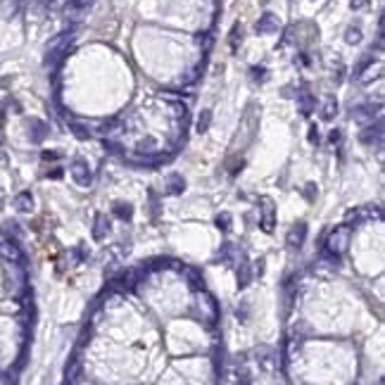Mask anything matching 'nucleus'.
Returning <instances> with one entry per match:
<instances>
[{
	"label": "nucleus",
	"instance_id": "423d86ee",
	"mask_svg": "<svg viewBox=\"0 0 385 385\" xmlns=\"http://www.w3.org/2000/svg\"><path fill=\"white\" fill-rule=\"evenodd\" d=\"M0 257L5 262L19 264V262H22V250H19V245H17L12 238H0Z\"/></svg>",
	"mask_w": 385,
	"mask_h": 385
},
{
	"label": "nucleus",
	"instance_id": "c85d7f7f",
	"mask_svg": "<svg viewBox=\"0 0 385 385\" xmlns=\"http://www.w3.org/2000/svg\"><path fill=\"white\" fill-rule=\"evenodd\" d=\"M155 145H157V143L152 141V138H148V141H143L141 143V152H145V155H152V152H155Z\"/></svg>",
	"mask_w": 385,
	"mask_h": 385
},
{
	"label": "nucleus",
	"instance_id": "f3484780",
	"mask_svg": "<svg viewBox=\"0 0 385 385\" xmlns=\"http://www.w3.org/2000/svg\"><path fill=\"white\" fill-rule=\"evenodd\" d=\"M15 207L19 209V212H24V214H29L33 209V197H31V193H19V195L15 197Z\"/></svg>",
	"mask_w": 385,
	"mask_h": 385
},
{
	"label": "nucleus",
	"instance_id": "dca6fc26",
	"mask_svg": "<svg viewBox=\"0 0 385 385\" xmlns=\"http://www.w3.org/2000/svg\"><path fill=\"white\" fill-rule=\"evenodd\" d=\"M297 107H300V112H302V114H312V110L316 107V100L307 93V91H302V93L297 95Z\"/></svg>",
	"mask_w": 385,
	"mask_h": 385
},
{
	"label": "nucleus",
	"instance_id": "c9c22d12",
	"mask_svg": "<svg viewBox=\"0 0 385 385\" xmlns=\"http://www.w3.org/2000/svg\"><path fill=\"white\" fill-rule=\"evenodd\" d=\"M305 193H307V197H312V195H314V186H312V183H309V186H307V190H305Z\"/></svg>",
	"mask_w": 385,
	"mask_h": 385
},
{
	"label": "nucleus",
	"instance_id": "f8f14e48",
	"mask_svg": "<svg viewBox=\"0 0 385 385\" xmlns=\"http://www.w3.org/2000/svg\"><path fill=\"white\" fill-rule=\"evenodd\" d=\"M264 212H262V231H267V233H271L276 226V214H274V204H271V200L269 197H264Z\"/></svg>",
	"mask_w": 385,
	"mask_h": 385
},
{
	"label": "nucleus",
	"instance_id": "f704fd0d",
	"mask_svg": "<svg viewBox=\"0 0 385 385\" xmlns=\"http://www.w3.org/2000/svg\"><path fill=\"white\" fill-rule=\"evenodd\" d=\"M257 274H264V260H260V262H257Z\"/></svg>",
	"mask_w": 385,
	"mask_h": 385
},
{
	"label": "nucleus",
	"instance_id": "7ed1b4c3",
	"mask_svg": "<svg viewBox=\"0 0 385 385\" xmlns=\"http://www.w3.org/2000/svg\"><path fill=\"white\" fill-rule=\"evenodd\" d=\"M197 309H200V314H202L204 321H209V323H214L217 321V316H219V307H217L214 297L204 290L197 292Z\"/></svg>",
	"mask_w": 385,
	"mask_h": 385
},
{
	"label": "nucleus",
	"instance_id": "0eeeda50",
	"mask_svg": "<svg viewBox=\"0 0 385 385\" xmlns=\"http://www.w3.org/2000/svg\"><path fill=\"white\" fill-rule=\"evenodd\" d=\"M352 117H354V121H359L362 126H369V124H373V117H380V102H378L376 107L373 105H359L357 110L352 112Z\"/></svg>",
	"mask_w": 385,
	"mask_h": 385
},
{
	"label": "nucleus",
	"instance_id": "72a5a7b5",
	"mask_svg": "<svg viewBox=\"0 0 385 385\" xmlns=\"http://www.w3.org/2000/svg\"><path fill=\"white\" fill-rule=\"evenodd\" d=\"M60 155L57 152H43V159H57Z\"/></svg>",
	"mask_w": 385,
	"mask_h": 385
},
{
	"label": "nucleus",
	"instance_id": "a878e982",
	"mask_svg": "<svg viewBox=\"0 0 385 385\" xmlns=\"http://www.w3.org/2000/svg\"><path fill=\"white\" fill-rule=\"evenodd\" d=\"M238 40H243V31H240V24L233 26V33H231V48L238 50Z\"/></svg>",
	"mask_w": 385,
	"mask_h": 385
},
{
	"label": "nucleus",
	"instance_id": "ddd939ff",
	"mask_svg": "<svg viewBox=\"0 0 385 385\" xmlns=\"http://www.w3.org/2000/svg\"><path fill=\"white\" fill-rule=\"evenodd\" d=\"M257 362H260L262 369L271 373V371L276 369V354H274V350H271V347H260V350H257Z\"/></svg>",
	"mask_w": 385,
	"mask_h": 385
},
{
	"label": "nucleus",
	"instance_id": "c756f323",
	"mask_svg": "<svg viewBox=\"0 0 385 385\" xmlns=\"http://www.w3.org/2000/svg\"><path fill=\"white\" fill-rule=\"evenodd\" d=\"M307 138H309V143H312V145H316V143H319V129H316V126H309V134H307Z\"/></svg>",
	"mask_w": 385,
	"mask_h": 385
},
{
	"label": "nucleus",
	"instance_id": "9d476101",
	"mask_svg": "<svg viewBox=\"0 0 385 385\" xmlns=\"http://www.w3.org/2000/svg\"><path fill=\"white\" fill-rule=\"evenodd\" d=\"M278 26H281V22H278V17L271 15V12H264V15L257 19V33H274L278 31Z\"/></svg>",
	"mask_w": 385,
	"mask_h": 385
},
{
	"label": "nucleus",
	"instance_id": "393cba45",
	"mask_svg": "<svg viewBox=\"0 0 385 385\" xmlns=\"http://www.w3.org/2000/svg\"><path fill=\"white\" fill-rule=\"evenodd\" d=\"M219 257H221L224 262H226V264H233V262L238 260V257H236V250H233V245H228V243L224 245V250H221Z\"/></svg>",
	"mask_w": 385,
	"mask_h": 385
},
{
	"label": "nucleus",
	"instance_id": "e433bc0d",
	"mask_svg": "<svg viewBox=\"0 0 385 385\" xmlns=\"http://www.w3.org/2000/svg\"><path fill=\"white\" fill-rule=\"evenodd\" d=\"M378 385H383V383H378Z\"/></svg>",
	"mask_w": 385,
	"mask_h": 385
},
{
	"label": "nucleus",
	"instance_id": "f257e3e1",
	"mask_svg": "<svg viewBox=\"0 0 385 385\" xmlns=\"http://www.w3.org/2000/svg\"><path fill=\"white\" fill-rule=\"evenodd\" d=\"M350 238H352V226H338L330 231L328 240H326V252L333 254V257H340L343 252H347L350 247Z\"/></svg>",
	"mask_w": 385,
	"mask_h": 385
},
{
	"label": "nucleus",
	"instance_id": "412c9836",
	"mask_svg": "<svg viewBox=\"0 0 385 385\" xmlns=\"http://www.w3.org/2000/svg\"><path fill=\"white\" fill-rule=\"evenodd\" d=\"M362 38H364V33H362V29H359V26H350V29L345 31V43H350V46L362 43Z\"/></svg>",
	"mask_w": 385,
	"mask_h": 385
},
{
	"label": "nucleus",
	"instance_id": "6e6552de",
	"mask_svg": "<svg viewBox=\"0 0 385 385\" xmlns=\"http://www.w3.org/2000/svg\"><path fill=\"white\" fill-rule=\"evenodd\" d=\"M138 281H141V278H138V269H129L124 274H119V278H114L112 285L119 288V290H134Z\"/></svg>",
	"mask_w": 385,
	"mask_h": 385
},
{
	"label": "nucleus",
	"instance_id": "1a4fd4ad",
	"mask_svg": "<svg viewBox=\"0 0 385 385\" xmlns=\"http://www.w3.org/2000/svg\"><path fill=\"white\" fill-rule=\"evenodd\" d=\"M338 114V100L333 98V95H326L321 102H319V117L323 121H330V119H335Z\"/></svg>",
	"mask_w": 385,
	"mask_h": 385
},
{
	"label": "nucleus",
	"instance_id": "9b49d317",
	"mask_svg": "<svg viewBox=\"0 0 385 385\" xmlns=\"http://www.w3.org/2000/svg\"><path fill=\"white\" fill-rule=\"evenodd\" d=\"M305 238H307V224L305 221H297V224L288 231V238H285V240H288L290 247H302Z\"/></svg>",
	"mask_w": 385,
	"mask_h": 385
},
{
	"label": "nucleus",
	"instance_id": "2eb2a0df",
	"mask_svg": "<svg viewBox=\"0 0 385 385\" xmlns=\"http://www.w3.org/2000/svg\"><path fill=\"white\" fill-rule=\"evenodd\" d=\"M110 233V219L105 214H98L95 217V224H93V238L95 240H102V238Z\"/></svg>",
	"mask_w": 385,
	"mask_h": 385
},
{
	"label": "nucleus",
	"instance_id": "4468645a",
	"mask_svg": "<svg viewBox=\"0 0 385 385\" xmlns=\"http://www.w3.org/2000/svg\"><path fill=\"white\" fill-rule=\"evenodd\" d=\"M250 283H252V267L245 257H240V262H238V288H247Z\"/></svg>",
	"mask_w": 385,
	"mask_h": 385
},
{
	"label": "nucleus",
	"instance_id": "2f4dec72",
	"mask_svg": "<svg viewBox=\"0 0 385 385\" xmlns=\"http://www.w3.org/2000/svg\"><path fill=\"white\" fill-rule=\"evenodd\" d=\"M328 143H330V145H338V143H340V131H330V134H328Z\"/></svg>",
	"mask_w": 385,
	"mask_h": 385
},
{
	"label": "nucleus",
	"instance_id": "20e7f679",
	"mask_svg": "<svg viewBox=\"0 0 385 385\" xmlns=\"http://www.w3.org/2000/svg\"><path fill=\"white\" fill-rule=\"evenodd\" d=\"M69 172H71V179L79 183L81 188L91 186V181H93V174H91V169H88V162L83 157L74 159V162H71V166H69Z\"/></svg>",
	"mask_w": 385,
	"mask_h": 385
},
{
	"label": "nucleus",
	"instance_id": "a211bd4d",
	"mask_svg": "<svg viewBox=\"0 0 385 385\" xmlns=\"http://www.w3.org/2000/svg\"><path fill=\"white\" fill-rule=\"evenodd\" d=\"M166 181H169L166 193H172V195H179V193H183V188H186V181H183V176H179V174H172Z\"/></svg>",
	"mask_w": 385,
	"mask_h": 385
},
{
	"label": "nucleus",
	"instance_id": "cd10ccee",
	"mask_svg": "<svg viewBox=\"0 0 385 385\" xmlns=\"http://www.w3.org/2000/svg\"><path fill=\"white\" fill-rule=\"evenodd\" d=\"M46 134H48V129L40 124V121H36V124H33V141H43Z\"/></svg>",
	"mask_w": 385,
	"mask_h": 385
},
{
	"label": "nucleus",
	"instance_id": "5701e85b",
	"mask_svg": "<svg viewBox=\"0 0 385 385\" xmlns=\"http://www.w3.org/2000/svg\"><path fill=\"white\" fill-rule=\"evenodd\" d=\"M214 224H217V228L219 231H231V214L228 212H221V214H217V219H214Z\"/></svg>",
	"mask_w": 385,
	"mask_h": 385
},
{
	"label": "nucleus",
	"instance_id": "6ab92c4d",
	"mask_svg": "<svg viewBox=\"0 0 385 385\" xmlns=\"http://www.w3.org/2000/svg\"><path fill=\"white\" fill-rule=\"evenodd\" d=\"M183 274L188 276V283L195 288V290H200L204 285V281H202V274L197 271V269H193V267H183Z\"/></svg>",
	"mask_w": 385,
	"mask_h": 385
},
{
	"label": "nucleus",
	"instance_id": "f03ea898",
	"mask_svg": "<svg viewBox=\"0 0 385 385\" xmlns=\"http://www.w3.org/2000/svg\"><path fill=\"white\" fill-rule=\"evenodd\" d=\"M383 219V209L378 204H366V207H354L345 214L347 226H362L369 221H380Z\"/></svg>",
	"mask_w": 385,
	"mask_h": 385
},
{
	"label": "nucleus",
	"instance_id": "bb28decb",
	"mask_svg": "<svg viewBox=\"0 0 385 385\" xmlns=\"http://www.w3.org/2000/svg\"><path fill=\"white\" fill-rule=\"evenodd\" d=\"M371 64H373V55H366L362 60V62L357 64V69H354V76H359V74H362L364 69H366V67H371Z\"/></svg>",
	"mask_w": 385,
	"mask_h": 385
},
{
	"label": "nucleus",
	"instance_id": "39448f33",
	"mask_svg": "<svg viewBox=\"0 0 385 385\" xmlns=\"http://www.w3.org/2000/svg\"><path fill=\"white\" fill-rule=\"evenodd\" d=\"M362 143H366V145H376V148H380L383 145V121L380 119H376V126L369 124V126H364V131H362Z\"/></svg>",
	"mask_w": 385,
	"mask_h": 385
},
{
	"label": "nucleus",
	"instance_id": "7c9ffc66",
	"mask_svg": "<svg viewBox=\"0 0 385 385\" xmlns=\"http://www.w3.org/2000/svg\"><path fill=\"white\" fill-rule=\"evenodd\" d=\"M366 3H369V0H350V8H352V10H362V8H366Z\"/></svg>",
	"mask_w": 385,
	"mask_h": 385
},
{
	"label": "nucleus",
	"instance_id": "4be33fe9",
	"mask_svg": "<svg viewBox=\"0 0 385 385\" xmlns=\"http://www.w3.org/2000/svg\"><path fill=\"white\" fill-rule=\"evenodd\" d=\"M114 217H119V219H131L134 217V207L131 204H124V202H117L114 204Z\"/></svg>",
	"mask_w": 385,
	"mask_h": 385
},
{
	"label": "nucleus",
	"instance_id": "aec40b11",
	"mask_svg": "<svg viewBox=\"0 0 385 385\" xmlns=\"http://www.w3.org/2000/svg\"><path fill=\"white\" fill-rule=\"evenodd\" d=\"M79 378H81V362L74 359V362L69 364V369H67V385H74Z\"/></svg>",
	"mask_w": 385,
	"mask_h": 385
},
{
	"label": "nucleus",
	"instance_id": "473e14b6",
	"mask_svg": "<svg viewBox=\"0 0 385 385\" xmlns=\"http://www.w3.org/2000/svg\"><path fill=\"white\" fill-rule=\"evenodd\" d=\"M252 76H254V79H264L267 71H264V67H254V69H252Z\"/></svg>",
	"mask_w": 385,
	"mask_h": 385
},
{
	"label": "nucleus",
	"instance_id": "b1692460",
	"mask_svg": "<svg viewBox=\"0 0 385 385\" xmlns=\"http://www.w3.org/2000/svg\"><path fill=\"white\" fill-rule=\"evenodd\" d=\"M209 121H212V112H209V110L200 112V117H197V131H200V134H204V131L209 129Z\"/></svg>",
	"mask_w": 385,
	"mask_h": 385
}]
</instances>
